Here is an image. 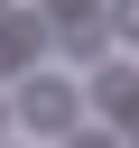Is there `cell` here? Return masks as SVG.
<instances>
[{
	"instance_id": "cell-1",
	"label": "cell",
	"mask_w": 139,
	"mask_h": 148,
	"mask_svg": "<svg viewBox=\"0 0 139 148\" xmlns=\"http://www.w3.org/2000/svg\"><path fill=\"white\" fill-rule=\"evenodd\" d=\"M19 111H28L37 130H65V139H74V83H65V74H37V83L19 92Z\"/></svg>"
},
{
	"instance_id": "cell-2",
	"label": "cell",
	"mask_w": 139,
	"mask_h": 148,
	"mask_svg": "<svg viewBox=\"0 0 139 148\" xmlns=\"http://www.w3.org/2000/svg\"><path fill=\"white\" fill-rule=\"evenodd\" d=\"M93 92H102V111H120V120H139V74H130V65H111V74L93 83Z\"/></svg>"
},
{
	"instance_id": "cell-3",
	"label": "cell",
	"mask_w": 139,
	"mask_h": 148,
	"mask_svg": "<svg viewBox=\"0 0 139 148\" xmlns=\"http://www.w3.org/2000/svg\"><path fill=\"white\" fill-rule=\"evenodd\" d=\"M37 46H46V28H37V18H0V65H28Z\"/></svg>"
},
{
	"instance_id": "cell-4",
	"label": "cell",
	"mask_w": 139,
	"mask_h": 148,
	"mask_svg": "<svg viewBox=\"0 0 139 148\" xmlns=\"http://www.w3.org/2000/svg\"><path fill=\"white\" fill-rule=\"evenodd\" d=\"M111 28H120V37H139V0H120V9H111Z\"/></svg>"
},
{
	"instance_id": "cell-5",
	"label": "cell",
	"mask_w": 139,
	"mask_h": 148,
	"mask_svg": "<svg viewBox=\"0 0 139 148\" xmlns=\"http://www.w3.org/2000/svg\"><path fill=\"white\" fill-rule=\"evenodd\" d=\"M65 148H111V139H102V130H74V139H65Z\"/></svg>"
},
{
	"instance_id": "cell-6",
	"label": "cell",
	"mask_w": 139,
	"mask_h": 148,
	"mask_svg": "<svg viewBox=\"0 0 139 148\" xmlns=\"http://www.w3.org/2000/svg\"><path fill=\"white\" fill-rule=\"evenodd\" d=\"M0 120H9V102H0Z\"/></svg>"
},
{
	"instance_id": "cell-7",
	"label": "cell",
	"mask_w": 139,
	"mask_h": 148,
	"mask_svg": "<svg viewBox=\"0 0 139 148\" xmlns=\"http://www.w3.org/2000/svg\"><path fill=\"white\" fill-rule=\"evenodd\" d=\"M130 148H139V139H130Z\"/></svg>"
}]
</instances>
